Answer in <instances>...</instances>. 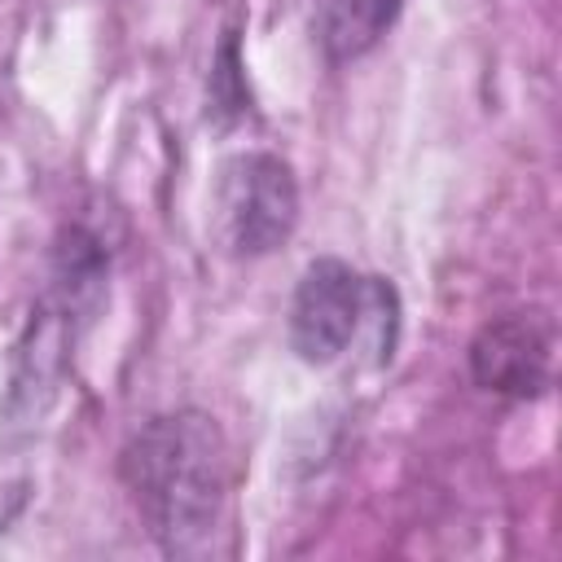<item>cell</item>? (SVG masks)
Masks as SVG:
<instances>
[{
    "instance_id": "6da1fadb",
    "label": "cell",
    "mask_w": 562,
    "mask_h": 562,
    "mask_svg": "<svg viewBox=\"0 0 562 562\" xmlns=\"http://www.w3.org/2000/svg\"><path fill=\"white\" fill-rule=\"evenodd\" d=\"M136 505L171 553H202L224 514V439L206 413L154 417L123 452Z\"/></svg>"
},
{
    "instance_id": "7a4b0ae2",
    "label": "cell",
    "mask_w": 562,
    "mask_h": 562,
    "mask_svg": "<svg viewBox=\"0 0 562 562\" xmlns=\"http://www.w3.org/2000/svg\"><path fill=\"white\" fill-rule=\"evenodd\" d=\"M395 290L382 277H360L342 259H316L290 307V342L303 360L329 364L338 360L364 329H373L382 356L395 347Z\"/></svg>"
},
{
    "instance_id": "3957f363",
    "label": "cell",
    "mask_w": 562,
    "mask_h": 562,
    "mask_svg": "<svg viewBox=\"0 0 562 562\" xmlns=\"http://www.w3.org/2000/svg\"><path fill=\"white\" fill-rule=\"evenodd\" d=\"M299 215V189L281 158L246 154L224 167L220 180V220L237 255H263L281 246Z\"/></svg>"
},
{
    "instance_id": "277c9868",
    "label": "cell",
    "mask_w": 562,
    "mask_h": 562,
    "mask_svg": "<svg viewBox=\"0 0 562 562\" xmlns=\"http://www.w3.org/2000/svg\"><path fill=\"white\" fill-rule=\"evenodd\" d=\"M549 321L514 312L501 316L492 325H483V334L470 347V369L479 378V386L501 391V395H536L549 382Z\"/></svg>"
},
{
    "instance_id": "5b68a950",
    "label": "cell",
    "mask_w": 562,
    "mask_h": 562,
    "mask_svg": "<svg viewBox=\"0 0 562 562\" xmlns=\"http://www.w3.org/2000/svg\"><path fill=\"white\" fill-rule=\"evenodd\" d=\"M400 9H404V0H321L316 31H321L325 53L334 61H351V57L369 53L391 31Z\"/></svg>"
}]
</instances>
